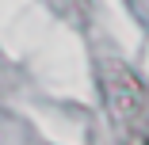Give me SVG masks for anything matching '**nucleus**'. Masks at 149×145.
Wrapping results in <instances>:
<instances>
[{
	"label": "nucleus",
	"mask_w": 149,
	"mask_h": 145,
	"mask_svg": "<svg viewBox=\"0 0 149 145\" xmlns=\"http://www.w3.org/2000/svg\"><path fill=\"white\" fill-rule=\"evenodd\" d=\"M103 99L111 114V130L118 145H149V80L134 69H103Z\"/></svg>",
	"instance_id": "1"
}]
</instances>
